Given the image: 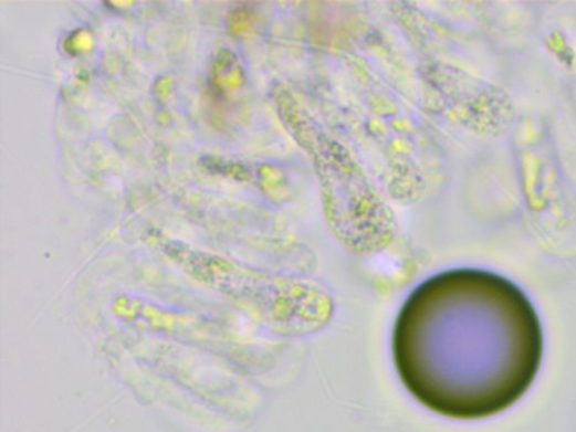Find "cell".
<instances>
[{
  "mask_svg": "<svg viewBox=\"0 0 576 432\" xmlns=\"http://www.w3.org/2000/svg\"><path fill=\"white\" fill-rule=\"evenodd\" d=\"M272 98L283 126L312 159L332 232L358 254L383 251L396 233L394 214L354 154L326 133L290 89L277 86Z\"/></svg>",
  "mask_w": 576,
  "mask_h": 432,
  "instance_id": "obj_1",
  "label": "cell"
},
{
  "mask_svg": "<svg viewBox=\"0 0 576 432\" xmlns=\"http://www.w3.org/2000/svg\"><path fill=\"white\" fill-rule=\"evenodd\" d=\"M161 249L191 277L222 293H229L235 299L249 301L268 309L281 306L294 309L301 307L305 312H312L313 307L316 312L328 313L332 306L328 293L313 281L255 271L227 261L220 255L195 251L179 242H165Z\"/></svg>",
  "mask_w": 576,
  "mask_h": 432,
  "instance_id": "obj_2",
  "label": "cell"
}]
</instances>
